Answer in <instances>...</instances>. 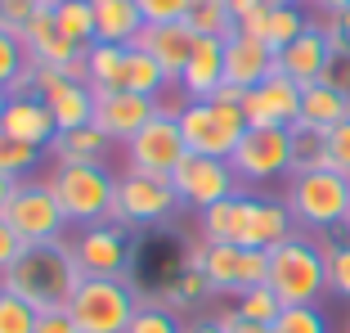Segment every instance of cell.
<instances>
[{
  "label": "cell",
  "instance_id": "5",
  "mask_svg": "<svg viewBox=\"0 0 350 333\" xmlns=\"http://www.w3.org/2000/svg\"><path fill=\"white\" fill-rule=\"evenodd\" d=\"M50 189L59 198L68 225H99L113 217L117 176L103 162H54Z\"/></svg>",
  "mask_w": 350,
  "mask_h": 333
},
{
  "label": "cell",
  "instance_id": "37",
  "mask_svg": "<svg viewBox=\"0 0 350 333\" xmlns=\"http://www.w3.org/2000/svg\"><path fill=\"white\" fill-rule=\"evenodd\" d=\"M234 311L243 315V320H256V324H274L278 311H283V302H278V293L269 288V284H260V288H247L234 297Z\"/></svg>",
  "mask_w": 350,
  "mask_h": 333
},
{
  "label": "cell",
  "instance_id": "52",
  "mask_svg": "<svg viewBox=\"0 0 350 333\" xmlns=\"http://www.w3.org/2000/svg\"><path fill=\"white\" fill-rule=\"evenodd\" d=\"M185 333H225V329H220V320L211 315V320H193V324H185Z\"/></svg>",
  "mask_w": 350,
  "mask_h": 333
},
{
  "label": "cell",
  "instance_id": "22",
  "mask_svg": "<svg viewBox=\"0 0 350 333\" xmlns=\"http://www.w3.org/2000/svg\"><path fill=\"white\" fill-rule=\"evenodd\" d=\"M18 36H23V50H27V59L36 63V68H59V73H63V68H68V63L81 54V45L68 41V36L59 32L54 10H41L36 18L27 23V27L18 32Z\"/></svg>",
  "mask_w": 350,
  "mask_h": 333
},
{
  "label": "cell",
  "instance_id": "20",
  "mask_svg": "<svg viewBox=\"0 0 350 333\" xmlns=\"http://www.w3.org/2000/svg\"><path fill=\"white\" fill-rule=\"evenodd\" d=\"M0 131H10L14 140L23 145H36V149H50L54 136H59V122H54L50 104L41 95H10V108L0 117Z\"/></svg>",
  "mask_w": 350,
  "mask_h": 333
},
{
  "label": "cell",
  "instance_id": "48",
  "mask_svg": "<svg viewBox=\"0 0 350 333\" xmlns=\"http://www.w3.org/2000/svg\"><path fill=\"white\" fill-rule=\"evenodd\" d=\"M216 320H220V329H225V333H269V324L243 320V315H238V311H220Z\"/></svg>",
  "mask_w": 350,
  "mask_h": 333
},
{
  "label": "cell",
  "instance_id": "55",
  "mask_svg": "<svg viewBox=\"0 0 350 333\" xmlns=\"http://www.w3.org/2000/svg\"><path fill=\"white\" fill-rule=\"evenodd\" d=\"M265 5H301V0H265Z\"/></svg>",
  "mask_w": 350,
  "mask_h": 333
},
{
  "label": "cell",
  "instance_id": "39",
  "mask_svg": "<svg viewBox=\"0 0 350 333\" xmlns=\"http://www.w3.org/2000/svg\"><path fill=\"white\" fill-rule=\"evenodd\" d=\"M126 333H185V324H180V315H175L171 306H162V302H153V297H144Z\"/></svg>",
  "mask_w": 350,
  "mask_h": 333
},
{
  "label": "cell",
  "instance_id": "43",
  "mask_svg": "<svg viewBox=\"0 0 350 333\" xmlns=\"http://www.w3.org/2000/svg\"><path fill=\"white\" fill-rule=\"evenodd\" d=\"M41 10H50L45 0H0V27L5 32H23Z\"/></svg>",
  "mask_w": 350,
  "mask_h": 333
},
{
  "label": "cell",
  "instance_id": "41",
  "mask_svg": "<svg viewBox=\"0 0 350 333\" xmlns=\"http://www.w3.org/2000/svg\"><path fill=\"white\" fill-rule=\"evenodd\" d=\"M36 320L41 315L31 311L18 293L0 288V333H36Z\"/></svg>",
  "mask_w": 350,
  "mask_h": 333
},
{
  "label": "cell",
  "instance_id": "49",
  "mask_svg": "<svg viewBox=\"0 0 350 333\" xmlns=\"http://www.w3.org/2000/svg\"><path fill=\"white\" fill-rule=\"evenodd\" d=\"M265 23H269V5H265V10H256L252 18H243V23H238V32H247V36H260V41H265Z\"/></svg>",
  "mask_w": 350,
  "mask_h": 333
},
{
  "label": "cell",
  "instance_id": "35",
  "mask_svg": "<svg viewBox=\"0 0 350 333\" xmlns=\"http://www.w3.org/2000/svg\"><path fill=\"white\" fill-rule=\"evenodd\" d=\"M41 153H45V149L23 145V140L10 136V131H0V176L23 180L27 171H36V166H41Z\"/></svg>",
  "mask_w": 350,
  "mask_h": 333
},
{
  "label": "cell",
  "instance_id": "1",
  "mask_svg": "<svg viewBox=\"0 0 350 333\" xmlns=\"http://www.w3.org/2000/svg\"><path fill=\"white\" fill-rule=\"evenodd\" d=\"M81 280L85 275L77 266L72 243L50 239V243H27L18 252V261L0 275V288L18 293L36 315H45V311H68V302H72V293Z\"/></svg>",
  "mask_w": 350,
  "mask_h": 333
},
{
  "label": "cell",
  "instance_id": "51",
  "mask_svg": "<svg viewBox=\"0 0 350 333\" xmlns=\"http://www.w3.org/2000/svg\"><path fill=\"white\" fill-rule=\"evenodd\" d=\"M23 180H14V176H0V217H5V208H10V198H14V189H18Z\"/></svg>",
  "mask_w": 350,
  "mask_h": 333
},
{
  "label": "cell",
  "instance_id": "23",
  "mask_svg": "<svg viewBox=\"0 0 350 333\" xmlns=\"http://www.w3.org/2000/svg\"><path fill=\"white\" fill-rule=\"evenodd\" d=\"M350 117V90H341V86L332 82H314L301 90V117L297 126H306V131H332L337 122H346Z\"/></svg>",
  "mask_w": 350,
  "mask_h": 333
},
{
  "label": "cell",
  "instance_id": "21",
  "mask_svg": "<svg viewBox=\"0 0 350 333\" xmlns=\"http://www.w3.org/2000/svg\"><path fill=\"white\" fill-rule=\"evenodd\" d=\"M135 45H139L144 54H153V59L166 68L171 82H180V73L189 68V54H193L198 36L189 32V23H144V32H139Z\"/></svg>",
  "mask_w": 350,
  "mask_h": 333
},
{
  "label": "cell",
  "instance_id": "9",
  "mask_svg": "<svg viewBox=\"0 0 350 333\" xmlns=\"http://www.w3.org/2000/svg\"><path fill=\"white\" fill-rule=\"evenodd\" d=\"M180 208L171 180L162 176H139V171H122L117 176V198H113V225L122 230H148V225H162L171 212Z\"/></svg>",
  "mask_w": 350,
  "mask_h": 333
},
{
  "label": "cell",
  "instance_id": "33",
  "mask_svg": "<svg viewBox=\"0 0 350 333\" xmlns=\"http://www.w3.org/2000/svg\"><path fill=\"white\" fill-rule=\"evenodd\" d=\"M54 23H59V32L68 36V41H77L81 50L94 45V10H90V0H59V5H54Z\"/></svg>",
  "mask_w": 350,
  "mask_h": 333
},
{
  "label": "cell",
  "instance_id": "25",
  "mask_svg": "<svg viewBox=\"0 0 350 333\" xmlns=\"http://www.w3.org/2000/svg\"><path fill=\"white\" fill-rule=\"evenodd\" d=\"M202 221V243H243V221H247V194L238 189V194L220 198L211 203L206 212H198Z\"/></svg>",
  "mask_w": 350,
  "mask_h": 333
},
{
  "label": "cell",
  "instance_id": "19",
  "mask_svg": "<svg viewBox=\"0 0 350 333\" xmlns=\"http://www.w3.org/2000/svg\"><path fill=\"white\" fill-rule=\"evenodd\" d=\"M297 234V221H292L288 203L283 198H260L247 194V221H243V243L238 248H278L283 239Z\"/></svg>",
  "mask_w": 350,
  "mask_h": 333
},
{
  "label": "cell",
  "instance_id": "10",
  "mask_svg": "<svg viewBox=\"0 0 350 333\" xmlns=\"http://www.w3.org/2000/svg\"><path fill=\"white\" fill-rule=\"evenodd\" d=\"M229 166L243 185L292 176V126H247V136L229 153Z\"/></svg>",
  "mask_w": 350,
  "mask_h": 333
},
{
  "label": "cell",
  "instance_id": "54",
  "mask_svg": "<svg viewBox=\"0 0 350 333\" xmlns=\"http://www.w3.org/2000/svg\"><path fill=\"white\" fill-rule=\"evenodd\" d=\"M5 108H10V90H0V117H5Z\"/></svg>",
  "mask_w": 350,
  "mask_h": 333
},
{
  "label": "cell",
  "instance_id": "56",
  "mask_svg": "<svg viewBox=\"0 0 350 333\" xmlns=\"http://www.w3.org/2000/svg\"><path fill=\"white\" fill-rule=\"evenodd\" d=\"M346 230H350V217H346Z\"/></svg>",
  "mask_w": 350,
  "mask_h": 333
},
{
  "label": "cell",
  "instance_id": "31",
  "mask_svg": "<svg viewBox=\"0 0 350 333\" xmlns=\"http://www.w3.org/2000/svg\"><path fill=\"white\" fill-rule=\"evenodd\" d=\"M206 293H211L206 275L198 271V266H185V271L175 275L171 284H162V293H157V302H162V306H171V311L180 315V311H189V306H198V302L206 297Z\"/></svg>",
  "mask_w": 350,
  "mask_h": 333
},
{
  "label": "cell",
  "instance_id": "6",
  "mask_svg": "<svg viewBox=\"0 0 350 333\" xmlns=\"http://www.w3.org/2000/svg\"><path fill=\"white\" fill-rule=\"evenodd\" d=\"M139 293H135L131 275L122 280H81L68 302V315L77 320L81 333H126L139 311Z\"/></svg>",
  "mask_w": 350,
  "mask_h": 333
},
{
  "label": "cell",
  "instance_id": "7",
  "mask_svg": "<svg viewBox=\"0 0 350 333\" xmlns=\"http://www.w3.org/2000/svg\"><path fill=\"white\" fill-rule=\"evenodd\" d=\"M185 153H189V145H185V136H180V113L162 104L131 140H126V171L171 180V171L185 162Z\"/></svg>",
  "mask_w": 350,
  "mask_h": 333
},
{
  "label": "cell",
  "instance_id": "4",
  "mask_svg": "<svg viewBox=\"0 0 350 333\" xmlns=\"http://www.w3.org/2000/svg\"><path fill=\"white\" fill-rule=\"evenodd\" d=\"M283 203H288L297 230L328 234V230L346 225V217H350V176L328 171V166H319V171H292Z\"/></svg>",
  "mask_w": 350,
  "mask_h": 333
},
{
  "label": "cell",
  "instance_id": "26",
  "mask_svg": "<svg viewBox=\"0 0 350 333\" xmlns=\"http://www.w3.org/2000/svg\"><path fill=\"white\" fill-rule=\"evenodd\" d=\"M108 149H113V140L103 136L94 122H85V126H72V131H59L50 153H54V162H103Z\"/></svg>",
  "mask_w": 350,
  "mask_h": 333
},
{
  "label": "cell",
  "instance_id": "53",
  "mask_svg": "<svg viewBox=\"0 0 350 333\" xmlns=\"http://www.w3.org/2000/svg\"><path fill=\"white\" fill-rule=\"evenodd\" d=\"M323 14H341V10H350V0H314Z\"/></svg>",
  "mask_w": 350,
  "mask_h": 333
},
{
  "label": "cell",
  "instance_id": "42",
  "mask_svg": "<svg viewBox=\"0 0 350 333\" xmlns=\"http://www.w3.org/2000/svg\"><path fill=\"white\" fill-rule=\"evenodd\" d=\"M323 149H328V166L332 171L350 176V117L337 122L332 131H323Z\"/></svg>",
  "mask_w": 350,
  "mask_h": 333
},
{
  "label": "cell",
  "instance_id": "28",
  "mask_svg": "<svg viewBox=\"0 0 350 333\" xmlns=\"http://www.w3.org/2000/svg\"><path fill=\"white\" fill-rule=\"evenodd\" d=\"M126 54H131V45H85V68H90V90L103 95V90H126Z\"/></svg>",
  "mask_w": 350,
  "mask_h": 333
},
{
  "label": "cell",
  "instance_id": "47",
  "mask_svg": "<svg viewBox=\"0 0 350 333\" xmlns=\"http://www.w3.org/2000/svg\"><path fill=\"white\" fill-rule=\"evenodd\" d=\"M36 333H81V329H77V320L68 311H45L36 320Z\"/></svg>",
  "mask_w": 350,
  "mask_h": 333
},
{
  "label": "cell",
  "instance_id": "3",
  "mask_svg": "<svg viewBox=\"0 0 350 333\" xmlns=\"http://www.w3.org/2000/svg\"><path fill=\"white\" fill-rule=\"evenodd\" d=\"M269 288L278 293L283 306H319L328 293V261H323V243L292 234L278 248H269Z\"/></svg>",
  "mask_w": 350,
  "mask_h": 333
},
{
  "label": "cell",
  "instance_id": "17",
  "mask_svg": "<svg viewBox=\"0 0 350 333\" xmlns=\"http://www.w3.org/2000/svg\"><path fill=\"white\" fill-rule=\"evenodd\" d=\"M269 73H278V54L269 50L260 36H247V32H234L225 41V82L238 86V90H252L260 86Z\"/></svg>",
  "mask_w": 350,
  "mask_h": 333
},
{
  "label": "cell",
  "instance_id": "27",
  "mask_svg": "<svg viewBox=\"0 0 350 333\" xmlns=\"http://www.w3.org/2000/svg\"><path fill=\"white\" fill-rule=\"evenodd\" d=\"M45 104H50L59 131H72V126L94 122V90L85 82H59L50 95H45Z\"/></svg>",
  "mask_w": 350,
  "mask_h": 333
},
{
  "label": "cell",
  "instance_id": "8",
  "mask_svg": "<svg viewBox=\"0 0 350 333\" xmlns=\"http://www.w3.org/2000/svg\"><path fill=\"white\" fill-rule=\"evenodd\" d=\"M189 266L206 275L211 293H238L260 288L269 280V252L265 248H238V243H202V248L189 257Z\"/></svg>",
  "mask_w": 350,
  "mask_h": 333
},
{
  "label": "cell",
  "instance_id": "50",
  "mask_svg": "<svg viewBox=\"0 0 350 333\" xmlns=\"http://www.w3.org/2000/svg\"><path fill=\"white\" fill-rule=\"evenodd\" d=\"M256 10H265V0H229V14H234V27L243 18H252Z\"/></svg>",
  "mask_w": 350,
  "mask_h": 333
},
{
  "label": "cell",
  "instance_id": "11",
  "mask_svg": "<svg viewBox=\"0 0 350 333\" xmlns=\"http://www.w3.org/2000/svg\"><path fill=\"white\" fill-rule=\"evenodd\" d=\"M5 221L18 230L23 243H50L63 239V230H68V217H63L50 180H23L5 208Z\"/></svg>",
  "mask_w": 350,
  "mask_h": 333
},
{
  "label": "cell",
  "instance_id": "34",
  "mask_svg": "<svg viewBox=\"0 0 350 333\" xmlns=\"http://www.w3.org/2000/svg\"><path fill=\"white\" fill-rule=\"evenodd\" d=\"M310 27V18L301 14V5H269V23H265V45L269 50H288L301 32Z\"/></svg>",
  "mask_w": 350,
  "mask_h": 333
},
{
  "label": "cell",
  "instance_id": "38",
  "mask_svg": "<svg viewBox=\"0 0 350 333\" xmlns=\"http://www.w3.org/2000/svg\"><path fill=\"white\" fill-rule=\"evenodd\" d=\"M323 261H328V293L350 302V239H328Z\"/></svg>",
  "mask_w": 350,
  "mask_h": 333
},
{
  "label": "cell",
  "instance_id": "2",
  "mask_svg": "<svg viewBox=\"0 0 350 333\" xmlns=\"http://www.w3.org/2000/svg\"><path fill=\"white\" fill-rule=\"evenodd\" d=\"M243 95L238 86H220L206 104H185L180 113V136H185L189 153L206 158H229L238 149V140L247 136V117H243Z\"/></svg>",
  "mask_w": 350,
  "mask_h": 333
},
{
  "label": "cell",
  "instance_id": "14",
  "mask_svg": "<svg viewBox=\"0 0 350 333\" xmlns=\"http://www.w3.org/2000/svg\"><path fill=\"white\" fill-rule=\"evenodd\" d=\"M301 90H306V86L292 82L288 73H269L260 86H252V90L243 95V117H247V126H297Z\"/></svg>",
  "mask_w": 350,
  "mask_h": 333
},
{
  "label": "cell",
  "instance_id": "40",
  "mask_svg": "<svg viewBox=\"0 0 350 333\" xmlns=\"http://www.w3.org/2000/svg\"><path fill=\"white\" fill-rule=\"evenodd\" d=\"M269 333H328V315L319 306H283Z\"/></svg>",
  "mask_w": 350,
  "mask_h": 333
},
{
  "label": "cell",
  "instance_id": "45",
  "mask_svg": "<svg viewBox=\"0 0 350 333\" xmlns=\"http://www.w3.org/2000/svg\"><path fill=\"white\" fill-rule=\"evenodd\" d=\"M323 32H328V41H332V54H337V59H350V10L328 14V18H323Z\"/></svg>",
  "mask_w": 350,
  "mask_h": 333
},
{
  "label": "cell",
  "instance_id": "44",
  "mask_svg": "<svg viewBox=\"0 0 350 333\" xmlns=\"http://www.w3.org/2000/svg\"><path fill=\"white\" fill-rule=\"evenodd\" d=\"M144 23H185L189 14V0H135Z\"/></svg>",
  "mask_w": 350,
  "mask_h": 333
},
{
  "label": "cell",
  "instance_id": "46",
  "mask_svg": "<svg viewBox=\"0 0 350 333\" xmlns=\"http://www.w3.org/2000/svg\"><path fill=\"white\" fill-rule=\"evenodd\" d=\"M23 248H27V243L18 239V230H14L10 221L0 217V275H5L14 261H18V252H23Z\"/></svg>",
  "mask_w": 350,
  "mask_h": 333
},
{
  "label": "cell",
  "instance_id": "18",
  "mask_svg": "<svg viewBox=\"0 0 350 333\" xmlns=\"http://www.w3.org/2000/svg\"><path fill=\"white\" fill-rule=\"evenodd\" d=\"M175 86L185 90L189 104H206L225 86V41L220 36H198L193 54H189V68L180 73Z\"/></svg>",
  "mask_w": 350,
  "mask_h": 333
},
{
  "label": "cell",
  "instance_id": "32",
  "mask_svg": "<svg viewBox=\"0 0 350 333\" xmlns=\"http://www.w3.org/2000/svg\"><path fill=\"white\" fill-rule=\"evenodd\" d=\"M27 73H31V59H27V50H23V36L0 27V90L18 95Z\"/></svg>",
  "mask_w": 350,
  "mask_h": 333
},
{
  "label": "cell",
  "instance_id": "12",
  "mask_svg": "<svg viewBox=\"0 0 350 333\" xmlns=\"http://www.w3.org/2000/svg\"><path fill=\"white\" fill-rule=\"evenodd\" d=\"M243 180L234 176L229 158H206V153H185V162L171 171V189L180 198V208H193V212H206L211 203L238 194Z\"/></svg>",
  "mask_w": 350,
  "mask_h": 333
},
{
  "label": "cell",
  "instance_id": "13",
  "mask_svg": "<svg viewBox=\"0 0 350 333\" xmlns=\"http://www.w3.org/2000/svg\"><path fill=\"white\" fill-rule=\"evenodd\" d=\"M72 252L85 280H122V275H131V261H135L131 234L113 221L81 225V234L72 239Z\"/></svg>",
  "mask_w": 350,
  "mask_h": 333
},
{
  "label": "cell",
  "instance_id": "36",
  "mask_svg": "<svg viewBox=\"0 0 350 333\" xmlns=\"http://www.w3.org/2000/svg\"><path fill=\"white\" fill-rule=\"evenodd\" d=\"M328 166V149H323V131H306L292 126V171H319ZM332 171V166H328Z\"/></svg>",
  "mask_w": 350,
  "mask_h": 333
},
{
  "label": "cell",
  "instance_id": "15",
  "mask_svg": "<svg viewBox=\"0 0 350 333\" xmlns=\"http://www.w3.org/2000/svg\"><path fill=\"white\" fill-rule=\"evenodd\" d=\"M157 108H162L157 99H144V95H135V90H103V95H94V126H99L113 145L117 140L126 145Z\"/></svg>",
  "mask_w": 350,
  "mask_h": 333
},
{
  "label": "cell",
  "instance_id": "29",
  "mask_svg": "<svg viewBox=\"0 0 350 333\" xmlns=\"http://www.w3.org/2000/svg\"><path fill=\"white\" fill-rule=\"evenodd\" d=\"M166 86H171V77H166L162 63L153 54H144L139 45H131V54H126V90L144 95V99H162Z\"/></svg>",
  "mask_w": 350,
  "mask_h": 333
},
{
  "label": "cell",
  "instance_id": "30",
  "mask_svg": "<svg viewBox=\"0 0 350 333\" xmlns=\"http://www.w3.org/2000/svg\"><path fill=\"white\" fill-rule=\"evenodd\" d=\"M185 23H189L193 36H220V41H229L238 32L234 14H229V0H189Z\"/></svg>",
  "mask_w": 350,
  "mask_h": 333
},
{
  "label": "cell",
  "instance_id": "16",
  "mask_svg": "<svg viewBox=\"0 0 350 333\" xmlns=\"http://www.w3.org/2000/svg\"><path fill=\"white\" fill-rule=\"evenodd\" d=\"M332 59L337 54H332V41H328V32H323V23H310L288 50H278V73H288L301 86H314L332 73Z\"/></svg>",
  "mask_w": 350,
  "mask_h": 333
},
{
  "label": "cell",
  "instance_id": "24",
  "mask_svg": "<svg viewBox=\"0 0 350 333\" xmlns=\"http://www.w3.org/2000/svg\"><path fill=\"white\" fill-rule=\"evenodd\" d=\"M94 10V41L103 45H135L144 32V14L135 0H90Z\"/></svg>",
  "mask_w": 350,
  "mask_h": 333
}]
</instances>
